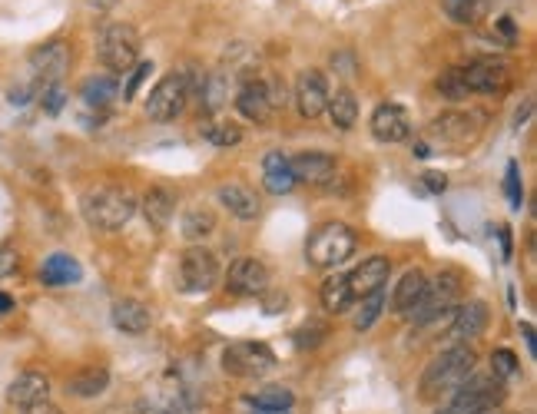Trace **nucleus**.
I'll return each mask as SVG.
<instances>
[{"mask_svg": "<svg viewBox=\"0 0 537 414\" xmlns=\"http://www.w3.org/2000/svg\"><path fill=\"white\" fill-rule=\"evenodd\" d=\"M475 365H478V355L471 352L468 345H455V348H448V352L435 355L428 362L425 375H421V385H418L421 401L451 398L471 375H475Z\"/></svg>", "mask_w": 537, "mask_h": 414, "instance_id": "f257e3e1", "label": "nucleus"}, {"mask_svg": "<svg viewBox=\"0 0 537 414\" xmlns=\"http://www.w3.org/2000/svg\"><path fill=\"white\" fill-rule=\"evenodd\" d=\"M80 212L90 229L97 232H117L133 219L136 199L123 186H93L80 199Z\"/></svg>", "mask_w": 537, "mask_h": 414, "instance_id": "f03ea898", "label": "nucleus"}, {"mask_svg": "<svg viewBox=\"0 0 537 414\" xmlns=\"http://www.w3.org/2000/svg\"><path fill=\"white\" fill-rule=\"evenodd\" d=\"M504 398H508L504 381H498L494 375H471L448 398V405L438 408V414H491L504 405Z\"/></svg>", "mask_w": 537, "mask_h": 414, "instance_id": "7ed1b4c3", "label": "nucleus"}, {"mask_svg": "<svg viewBox=\"0 0 537 414\" xmlns=\"http://www.w3.org/2000/svg\"><path fill=\"white\" fill-rule=\"evenodd\" d=\"M355 252V232L345 222H322L305 242V259L315 269H339Z\"/></svg>", "mask_w": 537, "mask_h": 414, "instance_id": "20e7f679", "label": "nucleus"}, {"mask_svg": "<svg viewBox=\"0 0 537 414\" xmlns=\"http://www.w3.org/2000/svg\"><path fill=\"white\" fill-rule=\"evenodd\" d=\"M97 57L107 70L126 73L136 67V57H140V34L130 24H110L100 30L97 37Z\"/></svg>", "mask_w": 537, "mask_h": 414, "instance_id": "39448f33", "label": "nucleus"}, {"mask_svg": "<svg viewBox=\"0 0 537 414\" xmlns=\"http://www.w3.org/2000/svg\"><path fill=\"white\" fill-rule=\"evenodd\" d=\"M276 368V355L266 342H233L223 352V371L233 378H266Z\"/></svg>", "mask_w": 537, "mask_h": 414, "instance_id": "423d86ee", "label": "nucleus"}, {"mask_svg": "<svg viewBox=\"0 0 537 414\" xmlns=\"http://www.w3.org/2000/svg\"><path fill=\"white\" fill-rule=\"evenodd\" d=\"M481 123H484L481 113H461V110L441 113L438 120H431L428 136H431V143H438V146L465 150V146H471L481 136Z\"/></svg>", "mask_w": 537, "mask_h": 414, "instance_id": "0eeeda50", "label": "nucleus"}, {"mask_svg": "<svg viewBox=\"0 0 537 414\" xmlns=\"http://www.w3.org/2000/svg\"><path fill=\"white\" fill-rule=\"evenodd\" d=\"M186 103H189V77L186 73H170L146 97V116L156 123H170L186 110Z\"/></svg>", "mask_w": 537, "mask_h": 414, "instance_id": "6e6552de", "label": "nucleus"}, {"mask_svg": "<svg viewBox=\"0 0 537 414\" xmlns=\"http://www.w3.org/2000/svg\"><path fill=\"white\" fill-rule=\"evenodd\" d=\"M179 282H183V292L189 295H203L209 289H216L219 282V262L209 249L203 246H189L179 259Z\"/></svg>", "mask_w": 537, "mask_h": 414, "instance_id": "1a4fd4ad", "label": "nucleus"}, {"mask_svg": "<svg viewBox=\"0 0 537 414\" xmlns=\"http://www.w3.org/2000/svg\"><path fill=\"white\" fill-rule=\"evenodd\" d=\"M458 295H461V279L455 272H445L438 275L435 282H428V292L425 299H421V305L415 309V322L418 325H431L438 322L441 315H451V309L458 305Z\"/></svg>", "mask_w": 537, "mask_h": 414, "instance_id": "9d476101", "label": "nucleus"}, {"mask_svg": "<svg viewBox=\"0 0 537 414\" xmlns=\"http://www.w3.org/2000/svg\"><path fill=\"white\" fill-rule=\"evenodd\" d=\"M226 289L242 299H252V295H266L269 292V269L256 256H242L229 265L226 272Z\"/></svg>", "mask_w": 537, "mask_h": 414, "instance_id": "9b49d317", "label": "nucleus"}, {"mask_svg": "<svg viewBox=\"0 0 537 414\" xmlns=\"http://www.w3.org/2000/svg\"><path fill=\"white\" fill-rule=\"evenodd\" d=\"M372 136L378 143H405L412 136V116H408L405 106L398 103H382L375 106L372 113Z\"/></svg>", "mask_w": 537, "mask_h": 414, "instance_id": "f8f14e48", "label": "nucleus"}, {"mask_svg": "<svg viewBox=\"0 0 537 414\" xmlns=\"http://www.w3.org/2000/svg\"><path fill=\"white\" fill-rule=\"evenodd\" d=\"M461 70V83H465L468 93H501L508 87V67L501 60H471L468 67Z\"/></svg>", "mask_w": 537, "mask_h": 414, "instance_id": "ddd939ff", "label": "nucleus"}, {"mask_svg": "<svg viewBox=\"0 0 537 414\" xmlns=\"http://www.w3.org/2000/svg\"><path fill=\"white\" fill-rule=\"evenodd\" d=\"M329 83H325V73L322 70H302L299 80H296V106L305 120H315V116L325 113L329 106Z\"/></svg>", "mask_w": 537, "mask_h": 414, "instance_id": "4468645a", "label": "nucleus"}, {"mask_svg": "<svg viewBox=\"0 0 537 414\" xmlns=\"http://www.w3.org/2000/svg\"><path fill=\"white\" fill-rule=\"evenodd\" d=\"M30 67H34V77L44 83V87L60 83L63 73L70 70V47L63 44V40H50V44L30 53Z\"/></svg>", "mask_w": 537, "mask_h": 414, "instance_id": "2eb2a0df", "label": "nucleus"}, {"mask_svg": "<svg viewBox=\"0 0 537 414\" xmlns=\"http://www.w3.org/2000/svg\"><path fill=\"white\" fill-rule=\"evenodd\" d=\"M388 275H392V262L385 256H368L362 259V265H355V272H349V289H352V299H365L378 289H385Z\"/></svg>", "mask_w": 537, "mask_h": 414, "instance_id": "dca6fc26", "label": "nucleus"}, {"mask_svg": "<svg viewBox=\"0 0 537 414\" xmlns=\"http://www.w3.org/2000/svg\"><path fill=\"white\" fill-rule=\"evenodd\" d=\"M7 401L14 408H34V405H44L50 401V381L47 375H40V371H20V375L10 381L7 388Z\"/></svg>", "mask_w": 537, "mask_h": 414, "instance_id": "f3484780", "label": "nucleus"}, {"mask_svg": "<svg viewBox=\"0 0 537 414\" xmlns=\"http://www.w3.org/2000/svg\"><path fill=\"white\" fill-rule=\"evenodd\" d=\"M289 163H292V176H296V183H309V186H325L335 176V169H339L335 156L319 153V150L292 156Z\"/></svg>", "mask_w": 537, "mask_h": 414, "instance_id": "a211bd4d", "label": "nucleus"}, {"mask_svg": "<svg viewBox=\"0 0 537 414\" xmlns=\"http://www.w3.org/2000/svg\"><path fill=\"white\" fill-rule=\"evenodd\" d=\"M488 305L484 302H465L451 309V338L458 342H471V338H481L484 328H488Z\"/></svg>", "mask_w": 537, "mask_h": 414, "instance_id": "6ab92c4d", "label": "nucleus"}, {"mask_svg": "<svg viewBox=\"0 0 537 414\" xmlns=\"http://www.w3.org/2000/svg\"><path fill=\"white\" fill-rule=\"evenodd\" d=\"M425 292H428V275L421 272V269H408V272L402 275V279H398L395 295H392V309H395V315L412 318L415 309L421 305V299H425Z\"/></svg>", "mask_w": 537, "mask_h": 414, "instance_id": "aec40b11", "label": "nucleus"}, {"mask_svg": "<svg viewBox=\"0 0 537 414\" xmlns=\"http://www.w3.org/2000/svg\"><path fill=\"white\" fill-rule=\"evenodd\" d=\"M236 106L239 113L246 116V120H256V123H266L272 116V100H269V87L266 80H246L236 93Z\"/></svg>", "mask_w": 537, "mask_h": 414, "instance_id": "412c9836", "label": "nucleus"}, {"mask_svg": "<svg viewBox=\"0 0 537 414\" xmlns=\"http://www.w3.org/2000/svg\"><path fill=\"white\" fill-rule=\"evenodd\" d=\"M262 186L272 196H289L296 189V176H292V163L286 153H266V159H262Z\"/></svg>", "mask_w": 537, "mask_h": 414, "instance_id": "4be33fe9", "label": "nucleus"}, {"mask_svg": "<svg viewBox=\"0 0 537 414\" xmlns=\"http://www.w3.org/2000/svg\"><path fill=\"white\" fill-rule=\"evenodd\" d=\"M80 279H83L80 262L67 256V252H54V256L44 259V265H40V282H44L47 289H67V285Z\"/></svg>", "mask_w": 537, "mask_h": 414, "instance_id": "5701e85b", "label": "nucleus"}, {"mask_svg": "<svg viewBox=\"0 0 537 414\" xmlns=\"http://www.w3.org/2000/svg\"><path fill=\"white\" fill-rule=\"evenodd\" d=\"M216 196H219V203H223L229 212H233L236 219L242 222H252V219H259V196L252 193L249 186H242V183H223L216 189Z\"/></svg>", "mask_w": 537, "mask_h": 414, "instance_id": "b1692460", "label": "nucleus"}, {"mask_svg": "<svg viewBox=\"0 0 537 414\" xmlns=\"http://www.w3.org/2000/svg\"><path fill=\"white\" fill-rule=\"evenodd\" d=\"M146 408L153 414H183L186 405H183V388H179V381L173 375H166L153 391H146Z\"/></svg>", "mask_w": 537, "mask_h": 414, "instance_id": "393cba45", "label": "nucleus"}, {"mask_svg": "<svg viewBox=\"0 0 537 414\" xmlns=\"http://www.w3.org/2000/svg\"><path fill=\"white\" fill-rule=\"evenodd\" d=\"M143 212H146V219H150V226L153 229H166L173 222V212H176V196L170 193L166 186H153V189H146V196H143Z\"/></svg>", "mask_w": 537, "mask_h": 414, "instance_id": "a878e982", "label": "nucleus"}, {"mask_svg": "<svg viewBox=\"0 0 537 414\" xmlns=\"http://www.w3.org/2000/svg\"><path fill=\"white\" fill-rule=\"evenodd\" d=\"M153 322V315L150 309H146L143 302H136V299H123L113 305V325L120 328V332L126 335H143L146 328H150Z\"/></svg>", "mask_w": 537, "mask_h": 414, "instance_id": "bb28decb", "label": "nucleus"}, {"mask_svg": "<svg viewBox=\"0 0 537 414\" xmlns=\"http://www.w3.org/2000/svg\"><path fill=\"white\" fill-rule=\"evenodd\" d=\"M319 302H322V309L329 315L349 312L352 302H355L352 289H349V279H345V275H329V279L322 282V289H319Z\"/></svg>", "mask_w": 537, "mask_h": 414, "instance_id": "cd10ccee", "label": "nucleus"}, {"mask_svg": "<svg viewBox=\"0 0 537 414\" xmlns=\"http://www.w3.org/2000/svg\"><path fill=\"white\" fill-rule=\"evenodd\" d=\"M107 385H110V375H107V368H83V371H77L70 381H67V391L70 395H77V398H97V395H103L107 391Z\"/></svg>", "mask_w": 537, "mask_h": 414, "instance_id": "c85d7f7f", "label": "nucleus"}, {"mask_svg": "<svg viewBox=\"0 0 537 414\" xmlns=\"http://www.w3.org/2000/svg\"><path fill=\"white\" fill-rule=\"evenodd\" d=\"M80 100L90 106V110H110L113 100H117V80L113 77H90L80 87Z\"/></svg>", "mask_w": 537, "mask_h": 414, "instance_id": "c756f323", "label": "nucleus"}, {"mask_svg": "<svg viewBox=\"0 0 537 414\" xmlns=\"http://www.w3.org/2000/svg\"><path fill=\"white\" fill-rule=\"evenodd\" d=\"M246 401L256 405V411H289L296 405V395H292L286 385H266L259 391H249Z\"/></svg>", "mask_w": 537, "mask_h": 414, "instance_id": "7c9ffc66", "label": "nucleus"}, {"mask_svg": "<svg viewBox=\"0 0 537 414\" xmlns=\"http://www.w3.org/2000/svg\"><path fill=\"white\" fill-rule=\"evenodd\" d=\"M216 232V212L209 206H193L186 209L183 216V236L189 242H199V239H209Z\"/></svg>", "mask_w": 537, "mask_h": 414, "instance_id": "2f4dec72", "label": "nucleus"}, {"mask_svg": "<svg viewBox=\"0 0 537 414\" xmlns=\"http://www.w3.org/2000/svg\"><path fill=\"white\" fill-rule=\"evenodd\" d=\"M325 113H329L332 126H339V130H352L355 120H358V103L352 97V90H335V97H329Z\"/></svg>", "mask_w": 537, "mask_h": 414, "instance_id": "473e14b6", "label": "nucleus"}, {"mask_svg": "<svg viewBox=\"0 0 537 414\" xmlns=\"http://www.w3.org/2000/svg\"><path fill=\"white\" fill-rule=\"evenodd\" d=\"M441 10H445L448 20L455 24H478V20L488 14V0H441Z\"/></svg>", "mask_w": 537, "mask_h": 414, "instance_id": "72a5a7b5", "label": "nucleus"}, {"mask_svg": "<svg viewBox=\"0 0 537 414\" xmlns=\"http://www.w3.org/2000/svg\"><path fill=\"white\" fill-rule=\"evenodd\" d=\"M199 103H203V110L206 113H216L219 106L226 103V97H229V83H226V77L223 73H213V77H203V83H199Z\"/></svg>", "mask_w": 537, "mask_h": 414, "instance_id": "f704fd0d", "label": "nucleus"}, {"mask_svg": "<svg viewBox=\"0 0 537 414\" xmlns=\"http://www.w3.org/2000/svg\"><path fill=\"white\" fill-rule=\"evenodd\" d=\"M358 302H362V309H358V315H355V328L358 332H365V328H372L378 322V315H382V309H385V289L365 295V299H358Z\"/></svg>", "mask_w": 537, "mask_h": 414, "instance_id": "c9c22d12", "label": "nucleus"}, {"mask_svg": "<svg viewBox=\"0 0 537 414\" xmlns=\"http://www.w3.org/2000/svg\"><path fill=\"white\" fill-rule=\"evenodd\" d=\"M203 136L213 146H236L239 140H242V126L239 123H233V120H219V123H209V126H203Z\"/></svg>", "mask_w": 537, "mask_h": 414, "instance_id": "e433bc0d", "label": "nucleus"}, {"mask_svg": "<svg viewBox=\"0 0 537 414\" xmlns=\"http://www.w3.org/2000/svg\"><path fill=\"white\" fill-rule=\"evenodd\" d=\"M518 355L511 352V348H494L491 352V375L498 381H508L518 375Z\"/></svg>", "mask_w": 537, "mask_h": 414, "instance_id": "4c0bfd02", "label": "nucleus"}, {"mask_svg": "<svg viewBox=\"0 0 537 414\" xmlns=\"http://www.w3.org/2000/svg\"><path fill=\"white\" fill-rule=\"evenodd\" d=\"M438 93L445 100H465L468 97V90H465V83H461V70L458 67H451V70H445L438 77Z\"/></svg>", "mask_w": 537, "mask_h": 414, "instance_id": "58836bf2", "label": "nucleus"}, {"mask_svg": "<svg viewBox=\"0 0 537 414\" xmlns=\"http://www.w3.org/2000/svg\"><path fill=\"white\" fill-rule=\"evenodd\" d=\"M325 338H329V328H325L322 322H309L296 332V345L299 348H319Z\"/></svg>", "mask_w": 537, "mask_h": 414, "instance_id": "ea45409f", "label": "nucleus"}, {"mask_svg": "<svg viewBox=\"0 0 537 414\" xmlns=\"http://www.w3.org/2000/svg\"><path fill=\"white\" fill-rule=\"evenodd\" d=\"M504 189H508L511 206H514V209H521V203H524V186H521L518 163H508V179H504Z\"/></svg>", "mask_w": 537, "mask_h": 414, "instance_id": "a19ab883", "label": "nucleus"}, {"mask_svg": "<svg viewBox=\"0 0 537 414\" xmlns=\"http://www.w3.org/2000/svg\"><path fill=\"white\" fill-rule=\"evenodd\" d=\"M63 100H67V93H63L60 83H50V87L40 90V103H44V110H47L50 116H57V113L63 110Z\"/></svg>", "mask_w": 537, "mask_h": 414, "instance_id": "79ce46f5", "label": "nucleus"}, {"mask_svg": "<svg viewBox=\"0 0 537 414\" xmlns=\"http://www.w3.org/2000/svg\"><path fill=\"white\" fill-rule=\"evenodd\" d=\"M153 73V63L150 60H143V63H136L133 73H130V83H126V90H123V100H133L136 97V90L143 87V80Z\"/></svg>", "mask_w": 537, "mask_h": 414, "instance_id": "37998d69", "label": "nucleus"}, {"mask_svg": "<svg viewBox=\"0 0 537 414\" xmlns=\"http://www.w3.org/2000/svg\"><path fill=\"white\" fill-rule=\"evenodd\" d=\"M421 179H425V186L431 189V193H445V189H448V176L445 173H425Z\"/></svg>", "mask_w": 537, "mask_h": 414, "instance_id": "c03bdc74", "label": "nucleus"}, {"mask_svg": "<svg viewBox=\"0 0 537 414\" xmlns=\"http://www.w3.org/2000/svg\"><path fill=\"white\" fill-rule=\"evenodd\" d=\"M17 272V256L14 252H0V275H10Z\"/></svg>", "mask_w": 537, "mask_h": 414, "instance_id": "a18cd8bd", "label": "nucleus"}, {"mask_svg": "<svg viewBox=\"0 0 537 414\" xmlns=\"http://www.w3.org/2000/svg\"><path fill=\"white\" fill-rule=\"evenodd\" d=\"M24 414H63L57 405H50V401H44V405H34V408H24Z\"/></svg>", "mask_w": 537, "mask_h": 414, "instance_id": "49530a36", "label": "nucleus"}, {"mask_svg": "<svg viewBox=\"0 0 537 414\" xmlns=\"http://www.w3.org/2000/svg\"><path fill=\"white\" fill-rule=\"evenodd\" d=\"M10 309H14V299H10V295H4V292H0V315H7Z\"/></svg>", "mask_w": 537, "mask_h": 414, "instance_id": "de8ad7c7", "label": "nucleus"}, {"mask_svg": "<svg viewBox=\"0 0 537 414\" xmlns=\"http://www.w3.org/2000/svg\"><path fill=\"white\" fill-rule=\"evenodd\" d=\"M117 4H120V0H90V7H97V10H110Z\"/></svg>", "mask_w": 537, "mask_h": 414, "instance_id": "09e8293b", "label": "nucleus"}, {"mask_svg": "<svg viewBox=\"0 0 537 414\" xmlns=\"http://www.w3.org/2000/svg\"><path fill=\"white\" fill-rule=\"evenodd\" d=\"M521 332H524V338H528V348L534 352V328H531L528 322H524V325H521Z\"/></svg>", "mask_w": 537, "mask_h": 414, "instance_id": "8fccbe9b", "label": "nucleus"}, {"mask_svg": "<svg viewBox=\"0 0 537 414\" xmlns=\"http://www.w3.org/2000/svg\"><path fill=\"white\" fill-rule=\"evenodd\" d=\"M256 414H289V411H256Z\"/></svg>", "mask_w": 537, "mask_h": 414, "instance_id": "3c124183", "label": "nucleus"}, {"mask_svg": "<svg viewBox=\"0 0 537 414\" xmlns=\"http://www.w3.org/2000/svg\"><path fill=\"white\" fill-rule=\"evenodd\" d=\"M491 414H494V411H491Z\"/></svg>", "mask_w": 537, "mask_h": 414, "instance_id": "603ef678", "label": "nucleus"}]
</instances>
